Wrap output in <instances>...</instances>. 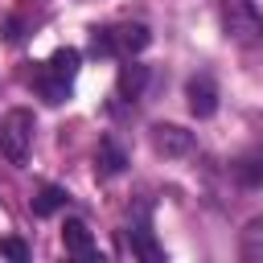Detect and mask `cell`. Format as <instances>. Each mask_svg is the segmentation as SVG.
<instances>
[{"mask_svg": "<svg viewBox=\"0 0 263 263\" xmlns=\"http://www.w3.org/2000/svg\"><path fill=\"white\" fill-rule=\"evenodd\" d=\"M29 144H33V111H25V107L4 111V119H0V152L12 164H25Z\"/></svg>", "mask_w": 263, "mask_h": 263, "instance_id": "1", "label": "cell"}, {"mask_svg": "<svg viewBox=\"0 0 263 263\" xmlns=\"http://www.w3.org/2000/svg\"><path fill=\"white\" fill-rule=\"evenodd\" d=\"M222 4H226V29H230V37H238L242 45L263 41V21H259V12H255L251 0H222Z\"/></svg>", "mask_w": 263, "mask_h": 263, "instance_id": "2", "label": "cell"}, {"mask_svg": "<svg viewBox=\"0 0 263 263\" xmlns=\"http://www.w3.org/2000/svg\"><path fill=\"white\" fill-rule=\"evenodd\" d=\"M185 99H189V111H193L197 119H210V115L218 111V86H214V78H210V74H197V78H189V86H185Z\"/></svg>", "mask_w": 263, "mask_h": 263, "instance_id": "3", "label": "cell"}, {"mask_svg": "<svg viewBox=\"0 0 263 263\" xmlns=\"http://www.w3.org/2000/svg\"><path fill=\"white\" fill-rule=\"evenodd\" d=\"M152 148L160 156H185L193 148V132H185L181 123H156L152 127Z\"/></svg>", "mask_w": 263, "mask_h": 263, "instance_id": "4", "label": "cell"}, {"mask_svg": "<svg viewBox=\"0 0 263 263\" xmlns=\"http://www.w3.org/2000/svg\"><path fill=\"white\" fill-rule=\"evenodd\" d=\"M144 86H148V66L127 58V62L119 66V78H115L119 99H140V95H144Z\"/></svg>", "mask_w": 263, "mask_h": 263, "instance_id": "5", "label": "cell"}, {"mask_svg": "<svg viewBox=\"0 0 263 263\" xmlns=\"http://www.w3.org/2000/svg\"><path fill=\"white\" fill-rule=\"evenodd\" d=\"M62 242H66L70 255H78V259H95V238H90V230H86L82 218H66V226H62Z\"/></svg>", "mask_w": 263, "mask_h": 263, "instance_id": "6", "label": "cell"}, {"mask_svg": "<svg viewBox=\"0 0 263 263\" xmlns=\"http://www.w3.org/2000/svg\"><path fill=\"white\" fill-rule=\"evenodd\" d=\"M238 255H242L247 263H263V214L242 226V234H238Z\"/></svg>", "mask_w": 263, "mask_h": 263, "instance_id": "7", "label": "cell"}, {"mask_svg": "<svg viewBox=\"0 0 263 263\" xmlns=\"http://www.w3.org/2000/svg\"><path fill=\"white\" fill-rule=\"evenodd\" d=\"M111 37H115V53H140L152 41V33L144 25H119V29H111Z\"/></svg>", "mask_w": 263, "mask_h": 263, "instance_id": "8", "label": "cell"}, {"mask_svg": "<svg viewBox=\"0 0 263 263\" xmlns=\"http://www.w3.org/2000/svg\"><path fill=\"white\" fill-rule=\"evenodd\" d=\"M45 70L49 74H58V78H66V82H74V74H78V49H53V58L45 62Z\"/></svg>", "mask_w": 263, "mask_h": 263, "instance_id": "9", "label": "cell"}, {"mask_svg": "<svg viewBox=\"0 0 263 263\" xmlns=\"http://www.w3.org/2000/svg\"><path fill=\"white\" fill-rule=\"evenodd\" d=\"M37 90H41L45 103H66V99H70V82L58 78V74H49V70L37 74Z\"/></svg>", "mask_w": 263, "mask_h": 263, "instance_id": "10", "label": "cell"}, {"mask_svg": "<svg viewBox=\"0 0 263 263\" xmlns=\"http://www.w3.org/2000/svg\"><path fill=\"white\" fill-rule=\"evenodd\" d=\"M66 205V189H58V185H45L37 197H33V214L37 218H49V214H58Z\"/></svg>", "mask_w": 263, "mask_h": 263, "instance_id": "11", "label": "cell"}, {"mask_svg": "<svg viewBox=\"0 0 263 263\" xmlns=\"http://www.w3.org/2000/svg\"><path fill=\"white\" fill-rule=\"evenodd\" d=\"M234 177H238L247 189H263V160H238V164H234Z\"/></svg>", "mask_w": 263, "mask_h": 263, "instance_id": "12", "label": "cell"}, {"mask_svg": "<svg viewBox=\"0 0 263 263\" xmlns=\"http://www.w3.org/2000/svg\"><path fill=\"white\" fill-rule=\"evenodd\" d=\"M99 152H103V173H111V177H115V173H123V164H127V160H123V152H119V144H115L111 136L99 144Z\"/></svg>", "mask_w": 263, "mask_h": 263, "instance_id": "13", "label": "cell"}, {"mask_svg": "<svg viewBox=\"0 0 263 263\" xmlns=\"http://www.w3.org/2000/svg\"><path fill=\"white\" fill-rule=\"evenodd\" d=\"M132 234H136V247H140L144 259H160V251H156V242H152V230H148V218H140V226H136Z\"/></svg>", "mask_w": 263, "mask_h": 263, "instance_id": "14", "label": "cell"}, {"mask_svg": "<svg viewBox=\"0 0 263 263\" xmlns=\"http://www.w3.org/2000/svg\"><path fill=\"white\" fill-rule=\"evenodd\" d=\"M0 255H8L12 263H25V259H29V247H25L21 238H0Z\"/></svg>", "mask_w": 263, "mask_h": 263, "instance_id": "15", "label": "cell"}]
</instances>
